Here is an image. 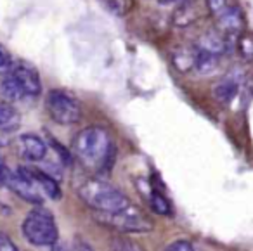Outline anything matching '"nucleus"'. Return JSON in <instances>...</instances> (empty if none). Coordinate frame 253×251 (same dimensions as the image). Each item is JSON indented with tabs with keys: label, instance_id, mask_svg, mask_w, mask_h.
<instances>
[{
	"label": "nucleus",
	"instance_id": "1",
	"mask_svg": "<svg viewBox=\"0 0 253 251\" xmlns=\"http://www.w3.org/2000/svg\"><path fill=\"white\" fill-rule=\"evenodd\" d=\"M71 153L87 170L104 171L115 161V144L108 130L92 125L75 135Z\"/></svg>",
	"mask_w": 253,
	"mask_h": 251
},
{
	"label": "nucleus",
	"instance_id": "2",
	"mask_svg": "<svg viewBox=\"0 0 253 251\" xmlns=\"http://www.w3.org/2000/svg\"><path fill=\"white\" fill-rule=\"evenodd\" d=\"M78 196L85 205L99 213H115L130 205L128 198L118 187L101 178L85 180L78 187Z\"/></svg>",
	"mask_w": 253,
	"mask_h": 251
},
{
	"label": "nucleus",
	"instance_id": "3",
	"mask_svg": "<svg viewBox=\"0 0 253 251\" xmlns=\"http://www.w3.org/2000/svg\"><path fill=\"white\" fill-rule=\"evenodd\" d=\"M23 236L33 246L43 248L56 244L59 230H57L52 213L42 206L32 209L23 220Z\"/></svg>",
	"mask_w": 253,
	"mask_h": 251
},
{
	"label": "nucleus",
	"instance_id": "4",
	"mask_svg": "<svg viewBox=\"0 0 253 251\" xmlns=\"http://www.w3.org/2000/svg\"><path fill=\"white\" fill-rule=\"evenodd\" d=\"M97 220L102 225L109 227V229H115L123 234H130V232L146 234L155 229V223L149 220V216L142 209H139L137 206H132V205H128L126 208L115 213H99Z\"/></svg>",
	"mask_w": 253,
	"mask_h": 251
},
{
	"label": "nucleus",
	"instance_id": "5",
	"mask_svg": "<svg viewBox=\"0 0 253 251\" xmlns=\"http://www.w3.org/2000/svg\"><path fill=\"white\" fill-rule=\"evenodd\" d=\"M45 109L57 125H75L82 120V104L73 94L52 88L45 95Z\"/></svg>",
	"mask_w": 253,
	"mask_h": 251
},
{
	"label": "nucleus",
	"instance_id": "6",
	"mask_svg": "<svg viewBox=\"0 0 253 251\" xmlns=\"http://www.w3.org/2000/svg\"><path fill=\"white\" fill-rule=\"evenodd\" d=\"M4 185L11 189L16 196H19L23 201L32 203V205H42L43 203L40 189L37 187V184L33 182L32 175H30L26 167H19V168H16V170L7 168V170H5V177H4Z\"/></svg>",
	"mask_w": 253,
	"mask_h": 251
},
{
	"label": "nucleus",
	"instance_id": "7",
	"mask_svg": "<svg viewBox=\"0 0 253 251\" xmlns=\"http://www.w3.org/2000/svg\"><path fill=\"white\" fill-rule=\"evenodd\" d=\"M9 73L16 78L19 87L23 88L25 97H39L42 92V80L33 64L26 63V61H16Z\"/></svg>",
	"mask_w": 253,
	"mask_h": 251
},
{
	"label": "nucleus",
	"instance_id": "8",
	"mask_svg": "<svg viewBox=\"0 0 253 251\" xmlns=\"http://www.w3.org/2000/svg\"><path fill=\"white\" fill-rule=\"evenodd\" d=\"M16 146H18V151L25 160L28 161H43L47 156V144L43 139H40L35 133H23V135L18 137L16 140Z\"/></svg>",
	"mask_w": 253,
	"mask_h": 251
},
{
	"label": "nucleus",
	"instance_id": "9",
	"mask_svg": "<svg viewBox=\"0 0 253 251\" xmlns=\"http://www.w3.org/2000/svg\"><path fill=\"white\" fill-rule=\"evenodd\" d=\"M217 26L224 33H238L243 28V14L236 5H225L217 12Z\"/></svg>",
	"mask_w": 253,
	"mask_h": 251
},
{
	"label": "nucleus",
	"instance_id": "10",
	"mask_svg": "<svg viewBox=\"0 0 253 251\" xmlns=\"http://www.w3.org/2000/svg\"><path fill=\"white\" fill-rule=\"evenodd\" d=\"M26 168H28V167H26ZM28 171H30V175H32L33 182L37 184V187H39L40 191H43V194H45L47 198L54 199V201L61 199L63 192H61V187H59V182H57V178H54L52 175H49L47 171L39 170V168H28Z\"/></svg>",
	"mask_w": 253,
	"mask_h": 251
},
{
	"label": "nucleus",
	"instance_id": "11",
	"mask_svg": "<svg viewBox=\"0 0 253 251\" xmlns=\"http://www.w3.org/2000/svg\"><path fill=\"white\" fill-rule=\"evenodd\" d=\"M239 92V78L236 75H227L222 78L218 84L213 87V97L217 99L220 104H229L234 101V97Z\"/></svg>",
	"mask_w": 253,
	"mask_h": 251
},
{
	"label": "nucleus",
	"instance_id": "12",
	"mask_svg": "<svg viewBox=\"0 0 253 251\" xmlns=\"http://www.w3.org/2000/svg\"><path fill=\"white\" fill-rule=\"evenodd\" d=\"M19 123H21V116H19L18 109L9 101L0 102V126L16 132L19 128Z\"/></svg>",
	"mask_w": 253,
	"mask_h": 251
},
{
	"label": "nucleus",
	"instance_id": "13",
	"mask_svg": "<svg viewBox=\"0 0 253 251\" xmlns=\"http://www.w3.org/2000/svg\"><path fill=\"white\" fill-rule=\"evenodd\" d=\"M218 68V56L208 50L196 49V61H194V70L201 75H210Z\"/></svg>",
	"mask_w": 253,
	"mask_h": 251
},
{
	"label": "nucleus",
	"instance_id": "14",
	"mask_svg": "<svg viewBox=\"0 0 253 251\" xmlns=\"http://www.w3.org/2000/svg\"><path fill=\"white\" fill-rule=\"evenodd\" d=\"M198 49H203V50H208L211 54H217L220 56L222 52L225 50V42L218 33L215 32H207L200 37L198 40Z\"/></svg>",
	"mask_w": 253,
	"mask_h": 251
},
{
	"label": "nucleus",
	"instance_id": "15",
	"mask_svg": "<svg viewBox=\"0 0 253 251\" xmlns=\"http://www.w3.org/2000/svg\"><path fill=\"white\" fill-rule=\"evenodd\" d=\"M0 92H2V95H4L9 102L25 99V92H23V88L19 87V84L16 82V78L12 77L11 73L4 75V80L0 84Z\"/></svg>",
	"mask_w": 253,
	"mask_h": 251
},
{
	"label": "nucleus",
	"instance_id": "16",
	"mask_svg": "<svg viewBox=\"0 0 253 251\" xmlns=\"http://www.w3.org/2000/svg\"><path fill=\"white\" fill-rule=\"evenodd\" d=\"M196 19V9L191 4V0H180V5L173 12V23L177 26H187Z\"/></svg>",
	"mask_w": 253,
	"mask_h": 251
},
{
	"label": "nucleus",
	"instance_id": "17",
	"mask_svg": "<svg viewBox=\"0 0 253 251\" xmlns=\"http://www.w3.org/2000/svg\"><path fill=\"white\" fill-rule=\"evenodd\" d=\"M146 198H148L149 201V206H151V209L155 213H158V215H170V203L167 201V198L162 194L160 191H156L155 187L148 189V192H146Z\"/></svg>",
	"mask_w": 253,
	"mask_h": 251
},
{
	"label": "nucleus",
	"instance_id": "18",
	"mask_svg": "<svg viewBox=\"0 0 253 251\" xmlns=\"http://www.w3.org/2000/svg\"><path fill=\"white\" fill-rule=\"evenodd\" d=\"M194 61H196V50H194V52H187V50H182L180 54H175V56H173V63H175L177 70L182 71V73L193 70V68H194Z\"/></svg>",
	"mask_w": 253,
	"mask_h": 251
},
{
	"label": "nucleus",
	"instance_id": "19",
	"mask_svg": "<svg viewBox=\"0 0 253 251\" xmlns=\"http://www.w3.org/2000/svg\"><path fill=\"white\" fill-rule=\"evenodd\" d=\"M238 49L245 59H253V37L250 33H241L238 39Z\"/></svg>",
	"mask_w": 253,
	"mask_h": 251
},
{
	"label": "nucleus",
	"instance_id": "20",
	"mask_svg": "<svg viewBox=\"0 0 253 251\" xmlns=\"http://www.w3.org/2000/svg\"><path fill=\"white\" fill-rule=\"evenodd\" d=\"M113 251H144V250H142L141 244L128 239V237H116L113 241Z\"/></svg>",
	"mask_w": 253,
	"mask_h": 251
},
{
	"label": "nucleus",
	"instance_id": "21",
	"mask_svg": "<svg viewBox=\"0 0 253 251\" xmlns=\"http://www.w3.org/2000/svg\"><path fill=\"white\" fill-rule=\"evenodd\" d=\"M14 66V61H12L11 54L7 52V49L0 45V75H7L9 71Z\"/></svg>",
	"mask_w": 253,
	"mask_h": 251
},
{
	"label": "nucleus",
	"instance_id": "22",
	"mask_svg": "<svg viewBox=\"0 0 253 251\" xmlns=\"http://www.w3.org/2000/svg\"><path fill=\"white\" fill-rule=\"evenodd\" d=\"M14 130H9V128H2L0 126V149L2 147H9L14 140Z\"/></svg>",
	"mask_w": 253,
	"mask_h": 251
},
{
	"label": "nucleus",
	"instance_id": "23",
	"mask_svg": "<svg viewBox=\"0 0 253 251\" xmlns=\"http://www.w3.org/2000/svg\"><path fill=\"white\" fill-rule=\"evenodd\" d=\"M163 251H194V250H193V244H191L189 241H175V243H172Z\"/></svg>",
	"mask_w": 253,
	"mask_h": 251
},
{
	"label": "nucleus",
	"instance_id": "24",
	"mask_svg": "<svg viewBox=\"0 0 253 251\" xmlns=\"http://www.w3.org/2000/svg\"><path fill=\"white\" fill-rule=\"evenodd\" d=\"M0 251H19V250L7 239V237L0 234Z\"/></svg>",
	"mask_w": 253,
	"mask_h": 251
},
{
	"label": "nucleus",
	"instance_id": "25",
	"mask_svg": "<svg viewBox=\"0 0 253 251\" xmlns=\"http://www.w3.org/2000/svg\"><path fill=\"white\" fill-rule=\"evenodd\" d=\"M207 5H208V9H210L211 12H215V14H217L220 9L225 7V0H207Z\"/></svg>",
	"mask_w": 253,
	"mask_h": 251
},
{
	"label": "nucleus",
	"instance_id": "26",
	"mask_svg": "<svg viewBox=\"0 0 253 251\" xmlns=\"http://www.w3.org/2000/svg\"><path fill=\"white\" fill-rule=\"evenodd\" d=\"M5 170H7V165H5L4 158L0 156V189L4 187V177H5Z\"/></svg>",
	"mask_w": 253,
	"mask_h": 251
},
{
	"label": "nucleus",
	"instance_id": "27",
	"mask_svg": "<svg viewBox=\"0 0 253 251\" xmlns=\"http://www.w3.org/2000/svg\"><path fill=\"white\" fill-rule=\"evenodd\" d=\"M78 251H92L87 244H78Z\"/></svg>",
	"mask_w": 253,
	"mask_h": 251
},
{
	"label": "nucleus",
	"instance_id": "28",
	"mask_svg": "<svg viewBox=\"0 0 253 251\" xmlns=\"http://www.w3.org/2000/svg\"><path fill=\"white\" fill-rule=\"evenodd\" d=\"M179 2H180V0H179Z\"/></svg>",
	"mask_w": 253,
	"mask_h": 251
}]
</instances>
